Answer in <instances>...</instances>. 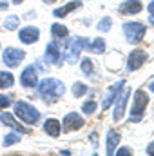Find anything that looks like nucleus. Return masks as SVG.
<instances>
[{
  "mask_svg": "<svg viewBox=\"0 0 154 156\" xmlns=\"http://www.w3.org/2000/svg\"><path fill=\"white\" fill-rule=\"evenodd\" d=\"M37 87H38V96L44 102H47V104L54 102L56 98L64 96V93H65L64 82L62 80H56V78H45V80L38 82Z\"/></svg>",
  "mask_w": 154,
  "mask_h": 156,
  "instance_id": "nucleus-1",
  "label": "nucleus"
},
{
  "mask_svg": "<svg viewBox=\"0 0 154 156\" xmlns=\"http://www.w3.org/2000/svg\"><path fill=\"white\" fill-rule=\"evenodd\" d=\"M15 115L27 125H37L40 120V111L27 102H16L15 104Z\"/></svg>",
  "mask_w": 154,
  "mask_h": 156,
  "instance_id": "nucleus-2",
  "label": "nucleus"
},
{
  "mask_svg": "<svg viewBox=\"0 0 154 156\" xmlns=\"http://www.w3.org/2000/svg\"><path fill=\"white\" fill-rule=\"evenodd\" d=\"M149 104V96L143 89H138L134 93V102H132V107H131V122L132 123H138L142 118H143V113H145V107Z\"/></svg>",
  "mask_w": 154,
  "mask_h": 156,
  "instance_id": "nucleus-3",
  "label": "nucleus"
},
{
  "mask_svg": "<svg viewBox=\"0 0 154 156\" xmlns=\"http://www.w3.org/2000/svg\"><path fill=\"white\" fill-rule=\"evenodd\" d=\"M89 44H91L89 40L82 38V37L71 38L67 49H65V62H67V64H75V62L78 60V56H80V51H82V49H87Z\"/></svg>",
  "mask_w": 154,
  "mask_h": 156,
  "instance_id": "nucleus-4",
  "label": "nucleus"
},
{
  "mask_svg": "<svg viewBox=\"0 0 154 156\" xmlns=\"http://www.w3.org/2000/svg\"><path fill=\"white\" fill-rule=\"evenodd\" d=\"M123 33L127 37V42L129 44H140L143 35H145V26L140 24V22H125L123 24Z\"/></svg>",
  "mask_w": 154,
  "mask_h": 156,
  "instance_id": "nucleus-5",
  "label": "nucleus"
},
{
  "mask_svg": "<svg viewBox=\"0 0 154 156\" xmlns=\"http://www.w3.org/2000/svg\"><path fill=\"white\" fill-rule=\"evenodd\" d=\"M24 56H26V53H24L22 49L7 47V49L4 51V55H2V60H4V64H5L7 67H16V66H20V62L24 60Z\"/></svg>",
  "mask_w": 154,
  "mask_h": 156,
  "instance_id": "nucleus-6",
  "label": "nucleus"
},
{
  "mask_svg": "<svg viewBox=\"0 0 154 156\" xmlns=\"http://www.w3.org/2000/svg\"><path fill=\"white\" fill-rule=\"evenodd\" d=\"M20 82H22V85H24L26 89H35L40 82L37 67H35V66H27V67L22 71V75H20Z\"/></svg>",
  "mask_w": 154,
  "mask_h": 156,
  "instance_id": "nucleus-7",
  "label": "nucleus"
},
{
  "mask_svg": "<svg viewBox=\"0 0 154 156\" xmlns=\"http://www.w3.org/2000/svg\"><path fill=\"white\" fill-rule=\"evenodd\" d=\"M129 96H131V87H129V89L123 87V93L118 96V102H116V105H114V113H113V120H114V122H120V120L123 118L127 102H129Z\"/></svg>",
  "mask_w": 154,
  "mask_h": 156,
  "instance_id": "nucleus-8",
  "label": "nucleus"
},
{
  "mask_svg": "<svg viewBox=\"0 0 154 156\" xmlns=\"http://www.w3.org/2000/svg\"><path fill=\"white\" fill-rule=\"evenodd\" d=\"M145 60H147V53L143 49H134L129 55V58H127V69L129 71H136V69H140L145 64Z\"/></svg>",
  "mask_w": 154,
  "mask_h": 156,
  "instance_id": "nucleus-9",
  "label": "nucleus"
},
{
  "mask_svg": "<svg viewBox=\"0 0 154 156\" xmlns=\"http://www.w3.org/2000/svg\"><path fill=\"white\" fill-rule=\"evenodd\" d=\"M123 87H125V80H120V82H116L114 85L109 87V91H107V94H105V98H103L102 109H109V107L113 105V102H116V98L120 96V93H121Z\"/></svg>",
  "mask_w": 154,
  "mask_h": 156,
  "instance_id": "nucleus-10",
  "label": "nucleus"
},
{
  "mask_svg": "<svg viewBox=\"0 0 154 156\" xmlns=\"http://www.w3.org/2000/svg\"><path fill=\"white\" fill-rule=\"evenodd\" d=\"M82 125H83V118L78 113H69V115H65L64 122H62V131H65V133L78 131V129H82Z\"/></svg>",
  "mask_w": 154,
  "mask_h": 156,
  "instance_id": "nucleus-11",
  "label": "nucleus"
},
{
  "mask_svg": "<svg viewBox=\"0 0 154 156\" xmlns=\"http://www.w3.org/2000/svg\"><path fill=\"white\" fill-rule=\"evenodd\" d=\"M18 38L22 40L24 44H27V45L35 44V42H37V40L40 38V31H38V27H35V26H27V27L20 29V33H18Z\"/></svg>",
  "mask_w": 154,
  "mask_h": 156,
  "instance_id": "nucleus-12",
  "label": "nucleus"
},
{
  "mask_svg": "<svg viewBox=\"0 0 154 156\" xmlns=\"http://www.w3.org/2000/svg\"><path fill=\"white\" fill-rule=\"evenodd\" d=\"M45 60L51 66H58L62 62V53H60V47L56 44H53V42L47 44V47H45Z\"/></svg>",
  "mask_w": 154,
  "mask_h": 156,
  "instance_id": "nucleus-13",
  "label": "nucleus"
},
{
  "mask_svg": "<svg viewBox=\"0 0 154 156\" xmlns=\"http://www.w3.org/2000/svg\"><path fill=\"white\" fill-rule=\"evenodd\" d=\"M0 122L4 123V125H7V127H11L13 131H16V133H20V134H26V133H29V129L27 127H22L15 118H13V115L11 113H2L0 115Z\"/></svg>",
  "mask_w": 154,
  "mask_h": 156,
  "instance_id": "nucleus-14",
  "label": "nucleus"
},
{
  "mask_svg": "<svg viewBox=\"0 0 154 156\" xmlns=\"http://www.w3.org/2000/svg\"><path fill=\"white\" fill-rule=\"evenodd\" d=\"M44 131L51 136V138H58L60 133H62V123L56 120V118H47L44 122Z\"/></svg>",
  "mask_w": 154,
  "mask_h": 156,
  "instance_id": "nucleus-15",
  "label": "nucleus"
},
{
  "mask_svg": "<svg viewBox=\"0 0 154 156\" xmlns=\"http://www.w3.org/2000/svg\"><path fill=\"white\" fill-rule=\"evenodd\" d=\"M142 9H143V5L140 0H127L120 5V13H123V15H138Z\"/></svg>",
  "mask_w": 154,
  "mask_h": 156,
  "instance_id": "nucleus-16",
  "label": "nucleus"
},
{
  "mask_svg": "<svg viewBox=\"0 0 154 156\" xmlns=\"http://www.w3.org/2000/svg\"><path fill=\"white\" fill-rule=\"evenodd\" d=\"M120 140H121V136H120V133H116L114 129H111L107 133V156H114V149L118 147Z\"/></svg>",
  "mask_w": 154,
  "mask_h": 156,
  "instance_id": "nucleus-17",
  "label": "nucleus"
},
{
  "mask_svg": "<svg viewBox=\"0 0 154 156\" xmlns=\"http://www.w3.org/2000/svg\"><path fill=\"white\" fill-rule=\"evenodd\" d=\"M78 7H82V2H80V0H75V2H69V4H65V5H62V7H58V9H54L53 15H54L56 18H64L65 15H69L71 11H75Z\"/></svg>",
  "mask_w": 154,
  "mask_h": 156,
  "instance_id": "nucleus-18",
  "label": "nucleus"
},
{
  "mask_svg": "<svg viewBox=\"0 0 154 156\" xmlns=\"http://www.w3.org/2000/svg\"><path fill=\"white\" fill-rule=\"evenodd\" d=\"M13 83H15V76H13V73L0 71V89H9Z\"/></svg>",
  "mask_w": 154,
  "mask_h": 156,
  "instance_id": "nucleus-19",
  "label": "nucleus"
},
{
  "mask_svg": "<svg viewBox=\"0 0 154 156\" xmlns=\"http://www.w3.org/2000/svg\"><path fill=\"white\" fill-rule=\"evenodd\" d=\"M51 33H53V37H56V38H67V35H69L67 27L62 26V24H53V26H51Z\"/></svg>",
  "mask_w": 154,
  "mask_h": 156,
  "instance_id": "nucleus-20",
  "label": "nucleus"
},
{
  "mask_svg": "<svg viewBox=\"0 0 154 156\" xmlns=\"http://www.w3.org/2000/svg\"><path fill=\"white\" fill-rule=\"evenodd\" d=\"M87 49H89L91 53H103V51H105V42H103V38H96L94 42L89 44Z\"/></svg>",
  "mask_w": 154,
  "mask_h": 156,
  "instance_id": "nucleus-21",
  "label": "nucleus"
},
{
  "mask_svg": "<svg viewBox=\"0 0 154 156\" xmlns=\"http://www.w3.org/2000/svg\"><path fill=\"white\" fill-rule=\"evenodd\" d=\"M20 142V133H9V134H5V138H4V142H2V145L4 147H9V145H13V144H18Z\"/></svg>",
  "mask_w": 154,
  "mask_h": 156,
  "instance_id": "nucleus-22",
  "label": "nucleus"
},
{
  "mask_svg": "<svg viewBox=\"0 0 154 156\" xmlns=\"http://www.w3.org/2000/svg\"><path fill=\"white\" fill-rule=\"evenodd\" d=\"M4 27L9 29V31L16 29V27H18V16H7V18L4 20Z\"/></svg>",
  "mask_w": 154,
  "mask_h": 156,
  "instance_id": "nucleus-23",
  "label": "nucleus"
},
{
  "mask_svg": "<svg viewBox=\"0 0 154 156\" xmlns=\"http://www.w3.org/2000/svg\"><path fill=\"white\" fill-rule=\"evenodd\" d=\"M96 107H98V104H96L94 100H87V102H83L82 111H83L85 115H91V113H94V111H96Z\"/></svg>",
  "mask_w": 154,
  "mask_h": 156,
  "instance_id": "nucleus-24",
  "label": "nucleus"
},
{
  "mask_svg": "<svg viewBox=\"0 0 154 156\" xmlns=\"http://www.w3.org/2000/svg\"><path fill=\"white\" fill-rule=\"evenodd\" d=\"M85 93H87V85H85V83L76 82V83L73 85V94H75V96H83Z\"/></svg>",
  "mask_w": 154,
  "mask_h": 156,
  "instance_id": "nucleus-25",
  "label": "nucleus"
},
{
  "mask_svg": "<svg viewBox=\"0 0 154 156\" xmlns=\"http://www.w3.org/2000/svg\"><path fill=\"white\" fill-rule=\"evenodd\" d=\"M82 73H85V76H91L93 75V62L89 58H83L82 60Z\"/></svg>",
  "mask_w": 154,
  "mask_h": 156,
  "instance_id": "nucleus-26",
  "label": "nucleus"
},
{
  "mask_svg": "<svg viewBox=\"0 0 154 156\" xmlns=\"http://www.w3.org/2000/svg\"><path fill=\"white\" fill-rule=\"evenodd\" d=\"M109 29H111V18H109V16H103V18L100 20V24H98V31L107 33Z\"/></svg>",
  "mask_w": 154,
  "mask_h": 156,
  "instance_id": "nucleus-27",
  "label": "nucleus"
},
{
  "mask_svg": "<svg viewBox=\"0 0 154 156\" xmlns=\"http://www.w3.org/2000/svg\"><path fill=\"white\" fill-rule=\"evenodd\" d=\"M11 104H13V100H11L7 94H0V111L5 109V107H9Z\"/></svg>",
  "mask_w": 154,
  "mask_h": 156,
  "instance_id": "nucleus-28",
  "label": "nucleus"
},
{
  "mask_svg": "<svg viewBox=\"0 0 154 156\" xmlns=\"http://www.w3.org/2000/svg\"><path fill=\"white\" fill-rule=\"evenodd\" d=\"M114 156H132V149L131 147H120L114 153Z\"/></svg>",
  "mask_w": 154,
  "mask_h": 156,
  "instance_id": "nucleus-29",
  "label": "nucleus"
},
{
  "mask_svg": "<svg viewBox=\"0 0 154 156\" xmlns=\"http://www.w3.org/2000/svg\"><path fill=\"white\" fill-rule=\"evenodd\" d=\"M147 154H149V156H154V142H151V144L147 145Z\"/></svg>",
  "mask_w": 154,
  "mask_h": 156,
  "instance_id": "nucleus-30",
  "label": "nucleus"
},
{
  "mask_svg": "<svg viewBox=\"0 0 154 156\" xmlns=\"http://www.w3.org/2000/svg\"><path fill=\"white\" fill-rule=\"evenodd\" d=\"M149 13H151V15H154V0L149 4Z\"/></svg>",
  "mask_w": 154,
  "mask_h": 156,
  "instance_id": "nucleus-31",
  "label": "nucleus"
},
{
  "mask_svg": "<svg viewBox=\"0 0 154 156\" xmlns=\"http://www.w3.org/2000/svg\"><path fill=\"white\" fill-rule=\"evenodd\" d=\"M149 22L154 26V15H149Z\"/></svg>",
  "mask_w": 154,
  "mask_h": 156,
  "instance_id": "nucleus-32",
  "label": "nucleus"
},
{
  "mask_svg": "<svg viewBox=\"0 0 154 156\" xmlns=\"http://www.w3.org/2000/svg\"><path fill=\"white\" fill-rule=\"evenodd\" d=\"M149 89H151V91H154V80L151 82V83H149Z\"/></svg>",
  "mask_w": 154,
  "mask_h": 156,
  "instance_id": "nucleus-33",
  "label": "nucleus"
},
{
  "mask_svg": "<svg viewBox=\"0 0 154 156\" xmlns=\"http://www.w3.org/2000/svg\"><path fill=\"white\" fill-rule=\"evenodd\" d=\"M24 0H13V4H22Z\"/></svg>",
  "mask_w": 154,
  "mask_h": 156,
  "instance_id": "nucleus-34",
  "label": "nucleus"
},
{
  "mask_svg": "<svg viewBox=\"0 0 154 156\" xmlns=\"http://www.w3.org/2000/svg\"><path fill=\"white\" fill-rule=\"evenodd\" d=\"M44 2H47V4H53V2H54V0H44Z\"/></svg>",
  "mask_w": 154,
  "mask_h": 156,
  "instance_id": "nucleus-35",
  "label": "nucleus"
},
{
  "mask_svg": "<svg viewBox=\"0 0 154 156\" xmlns=\"http://www.w3.org/2000/svg\"><path fill=\"white\" fill-rule=\"evenodd\" d=\"M16 156H22V154H16Z\"/></svg>",
  "mask_w": 154,
  "mask_h": 156,
  "instance_id": "nucleus-36",
  "label": "nucleus"
}]
</instances>
